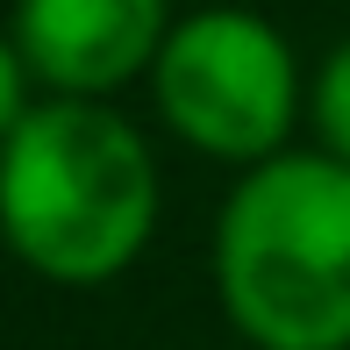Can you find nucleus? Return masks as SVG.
Returning <instances> with one entry per match:
<instances>
[{
    "label": "nucleus",
    "mask_w": 350,
    "mask_h": 350,
    "mask_svg": "<svg viewBox=\"0 0 350 350\" xmlns=\"http://www.w3.org/2000/svg\"><path fill=\"white\" fill-rule=\"evenodd\" d=\"M165 215L157 150L122 107L93 93H36L0 143V243L43 286L122 279Z\"/></svg>",
    "instance_id": "f257e3e1"
},
{
    "label": "nucleus",
    "mask_w": 350,
    "mask_h": 350,
    "mask_svg": "<svg viewBox=\"0 0 350 350\" xmlns=\"http://www.w3.org/2000/svg\"><path fill=\"white\" fill-rule=\"evenodd\" d=\"M208 265L250 350H350V165L322 143L243 165Z\"/></svg>",
    "instance_id": "f03ea898"
},
{
    "label": "nucleus",
    "mask_w": 350,
    "mask_h": 350,
    "mask_svg": "<svg viewBox=\"0 0 350 350\" xmlns=\"http://www.w3.org/2000/svg\"><path fill=\"white\" fill-rule=\"evenodd\" d=\"M150 107L186 150L215 165H258L308 122V72L272 14L221 0L172 22L150 65Z\"/></svg>",
    "instance_id": "7ed1b4c3"
},
{
    "label": "nucleus",
    "mask_w": 350,
    "mask_h": 350,
    "mask_svg": "<svg viewBox=\"0 0 350 350\" xmlns=\"http://www.w3.org/2000/svg\"><path fill=\"white\" fill-rule=\"evenodd\" d=\"M172 22V0H14L8 14L36 86L93 100H115L129 79H150Z\"/></svg>",
    "instance_id": "20e7f679"
},
{
    "label": "nucleus",
    "mask_w": 350,
    "mask_h": 350,
    "mask_svg": "<svg viewBox=\"0 0 350 350\" xmlns=\"http://www.w3.org/2000/svg\"><path fill=\"white\" fill-rule=\"evenodd\" d=\"M308 129H314L322 150H336L343 165H350V36L308 79Z\"/></svg>",
    "instance_id": "39448f33"
},
{
    "label": "nucleus",
    "mask_w": 350,
    "mask_h": 350,
    "mask_svg": "<svg viewBox=\"0 0 350 350\" xmlns=\"http://www.w3.org/2000/svg\"><path fill=\"white\" fill-rule=\"evenodd\" d=\"M36 72H29V57H22V43H14V29H0V143L14 136V122L36 107Z\"/></svg>",
    "instance_id": "423d86ee"
}]
</instances>
